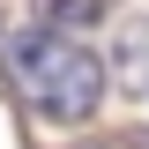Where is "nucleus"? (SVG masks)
Returning <instances> with one entry per match:
<instances>
[{
	"label": "nucleus",
	"instance_id": "f257e3e1",
	"mask_svg": "<svg viewBox=\"0 0 149 149\" xmlns=\"http://www.w3.org/2000/svg\"><path fill=\"white\" fill-rule=\"evenodd\" d=\"M8 74L45 119H90L104 97V67L97 52H82L67 30H22L8 45Z\"/></svg>",
	"mask_w": 149,
	"mask_h": 149
},
{
	"label": "nucleus",
	"instance_id": "7ed1b4c3",
	"mask_svg": "<svg viewBox=\"0 0 149 149\" xmlns=\"http://www.w3.org/2000/svg\"><path fill=\"white\" fill-rule=\"evenodd\" d=\"M104 15V0H37V22L45 30H90Z\"/></svg>",
	"mask_w": 149,
	"mask_h": 149
},
{
	"label": "nucleus",
	"instance_id": "20e7f679",
	"mask_svg": "<svg viewBox=\"0 0 149 149\" xmlns=\"http://www.w3.org/2000/svg\"><path fill=\"white\" fill-rule=\"evenodd\" d=\"M127 149H149V127H134V134H127Z\"/></svg>",
	"mask_w": 149,
	"mask_h": 149
},
{
	"label": "nucleus",
	"instance_id": "f03ea898",
	"mask_svg": "<svg viewBox=\"0 0 149 149\" xmlns=\"http://www.w3.org/2000/svg\"><path fill=\"white\" fill-rule=\"evenodd\" d=\"M112 67H119V82H127L134 97H149V22H134V30L119 37V52H112Z\"/></svg>",
	"mask_w": 149,
	"mask_h": 149
}]
</instances>
